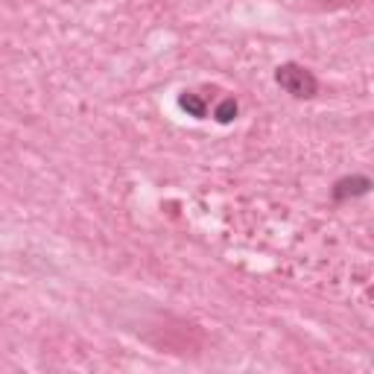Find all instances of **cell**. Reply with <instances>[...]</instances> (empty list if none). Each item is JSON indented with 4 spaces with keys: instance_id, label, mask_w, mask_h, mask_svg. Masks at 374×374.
<instances>
[{
    "instance_id": "6da1fadb",
    "label": "cell",
    "mask_w": 374,
    "mask_h": 374,
    "mask_svg": "<svg viewBox=\"0 0 374 374\" xmlns=\"http://www.w3.org/2000/svg\"><path fill=\"white\" fill-rule=\"evenodd\" d=\"M275 82H278L289 96H296V100H310V96L318 94V79L307 71V67H301L296 62L281 65L278 71H275Z\"/></svg>"
},
{
    "instance_id": "3957f363",
    "label": "cell",
    "mask_w": 374,
    "mask_h": 374,
    "mask_svg": "<svg viewBox=\"0 0 374 374\" xmlns=\"http://www.w3.org/2000/svg\"><path fill=\"white\" fill-rule=\"evenodd\" d=\"M178 105H182V112H187V117H196V120H202L205 114H207V103L202 100L199 94H182L178 96Z\"/></svg>"
},
{
    "instance_id": "7a4b0ae2",
    "label": "cell",
    "mask_w": 374,
    "mask_h": 374,
    "mask_svg": "<svg viewBox=\"0 0 374 374\" xmlns=\"http://www.w3.org/2000/svg\"><path fill=\"white\" fill-rule=\"evenodd\" d=\"M371 187V178L366 176H348V178H339L334 185V202H348L357 196H366Z\"/></svg>"
},
{
    "instance_id": "277c9868",
    "label": "cell",
    "mask_w": 374,
    "mask_h": 374,
    "mask_svg": "<svg viewBox=\"0 0 374 374\" xmlns=\"http://www.w3.org/2000/svg\"><path fill=\"white\" fill-rule=\"evenodd\" d=\"M234 117H237V103H234L231 96H226V100L214 108V120L216 123H231Z\"/></svg>"
}]
</instances>
